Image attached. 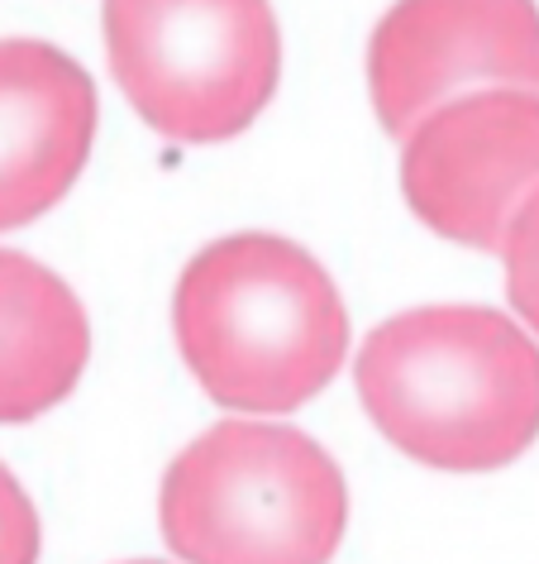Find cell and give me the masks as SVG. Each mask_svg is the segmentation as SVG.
Segmentation results:
<instances>
[{
  "mask_svg": "<svg viewBox=\"0 0 539 564\" xmlns=\"http://www.w3.org/2000/svg\"><path fill=\"white\" fill-rule=\"evenodd\" d=\"M96 139V87L63 48L0 39V230L73 192Z\"/></svg>",
  "mask_w": 539,
  "mask_h": 564,
  "instance_id": "52a82bcc",
  "label": "cell"
},
{
  "mask_svg": "<svg viewBox=\"0 0 539 564\" xmlns=\"http://www.w3.org/2000/svg\"><path fill=\"white\" fill-rule=\"evenodd\" d=\"M367 91L392 139H406L459 96L539 91V6L396 0L367 44Z\"/></svg>",
  "mask_w": 539,
  "mask_h": 564,
  "instance_id": "5b68a950",
  "label": "cell"
},
{
  "mask_svg": "<svg viewBox=\"0 0 539 564\" xmlns=\"http://www.w3.org/2000/svg\"><path fill=\"white\" fill-rule=\"evenodd\" d=\"M134 564H153V560H134Z\"/></svg>",
  "mask_w": 539,
  "mask_h": 564,
  "instance_id": "8fae6325",
  "label": "cell"
},
{
  "mask_svg": "<svg viewBox=\"0 0 539 564\" xmlns=\"http://www.w3.org/2000/svg\"><path fill=\"white\" fill-rule=\"evenodd\" d=\"M359 398L402 455L502 469L539 435V345L492 306H420L363 340Z\"/></svg>",
  "mask_w": 539,
  "mask_h": 564,
  "instance_id": "6da1fadb",
  "label": "cell"
},
{
  "mask_svg": "<svg viewBox=\"0 0 539 564\" xmlns=\"http://www.w3.org/2000/svg\"><path fill=\"white\" fill-rule=\"evenodd\" d=\"M101 24L124 101L177 144L244 134L277 91L267 0H106Z\"/></svg>",
  "mask_w": 539,
  "mask_h": 564,
  "instance_id": "277c9868",
  "label": "cell"
},
{
  "mask_svg": "<svg viewBox=\"0 0 539 564\" xmlns=\"http://www.w3.org/2000/svg\"><path fill=\"white\" fill-rule=\"evenodd\" d=\"M173 326L206 398L253 416L296 412L349 355V312L330 273L263 230L196 253L177 282Z\"/></svg>",
  "mask_w": 539,
  "mask_h": 564,
  "instance_id": "7a4b0ae2",
  "label": "cell"
},
{
  "mask_svg": "<svg viewBox=\"0 0 539 564\" xmlns=\"http://www.w3.org/2000/svg\"><path fill=\"white\" fill-rule=\"evenodd\" d=\"M502 259H506L510 306H516V316L539 335V192L520 206V216L502 245Z\"/></svg>",
  "mask_w": 539,
  "mask_h": 564,
  "instance_id": "9c48e42d",
  "label": "cell"
},
{
  "mask_svg": "<svg viewBox=\"0 0 539 564\" xmlns=\"http://www.w3.org/2000/svg\"><path fill=\"white\" fill-rule=\"evenodd\" d=\"M158 521L187 564H330L349 488L296 426L220 421L167 464Z\"/></svg>",
  "mask_w": 539,
  "mask_h": 564,
  "instance_id": "3957f363",
  "label": "cell"
},
{
  "mask_svg": "<svg viewBox=\"0 0 539 564\" xmlns=\"http://www.w3.org/2000/svg\"><path fill=\"white\" fill-rule=\"evenodd\" d=\"M402 192L453 245L502 253L539 192V91H473L406 134Z\"/></svg>",
  "mask_w": 539,
  "mask_h": 564,
  "instance_id": "8992f818",
  "label": "cell"
},
{
  "mask_svg": "<svg viewBox=\"0 0 539 564\" xmlns=\"http://www.w3.org/2000/svg\"><path fill=\"white\" fill-rule=\"evenodd\" d=\"M38 545H44V531H38L30 492L0 464V564H38Z\"/></svg>",
  "mask_w": 539,
  "mask_h": 564,
  "instance_id": "30bf717a",
  "label": "cell"
},
{
  "mask_svg": "<svg viewBox=\"0 0 539 564\" xmlns=\"http://www.w3.org/2000/svg\"><path fill=\"white\" fill-rule=\"evenodd\" d=\"M87 355L91 326L77 292L30 253L0 249V426L58 406Z\"/></svg>",
  "mask_w": 539,
  "mask_h": 564,
  "instance_id": "ba28073f",
  "label": "cell"
}]
</instances>
